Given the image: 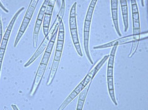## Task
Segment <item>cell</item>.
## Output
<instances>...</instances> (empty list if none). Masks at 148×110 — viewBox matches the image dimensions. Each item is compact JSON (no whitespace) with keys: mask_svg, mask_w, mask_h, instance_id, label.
Listing matches in <instances>:
<instances>
[{"mask_svg":"<svg viewBox=\"0 0 148 110\" xmlns=\"http://www.w3.org/2000/svg\"><path fill=\"white\" fill-rule=\"evenodd\" d=\"M131 1V8H132V21H133V41L132 48L130 49L129 57L131 58L135 54L137 49L139 45V43L141 38L140 33V17L139 12L138 6L137 5L136 0H130Z\"/></svg>","mask_w":148,"mask_h":110,"instance_id":"cell-1","label":"cell"},{"mask_svg":"<svg viewBox=\"0 0 148 110\" xmlns=\"http://www.w3.org/2000/svg\"><path fill=\"white\" fill-rule=\"evenodd\" d=\"M60 22H61V21H60ZM60 22L58 21V22L56 23V24L55 25V27H54V29H49L48 34L45 37V39H43V41L41 42V45L39 46V47L38 48V49L36 50V51L34 53V54L33 55V56L31 58V59H30L29 60L27 61V63L26 64L24 65V67H27V66H29V65H31L32 63L40 55L42 54V53L44 51V50L46 49L47 46H48L49 42L50 41V39H51L53 34H54V32L56 31V29H58V27H59V24H60Z\"/></svg>","mask_w":148,"mask_h":110,"instance_id":"cell-2","label":"cell"},{"mask_svg":"<svg viewBox=\"0 0 148 110\" xmlns=\"http://www.w3.org/2000/svg\"><path fill=\"white\" fill-rule=\"evenodd\" d=\"M49 0H45L44 1L42 6L39 12V14L37 20L36 22V24L34 27V30L33 33V46L34 48H36L37 45H38V37L40 31V29H41V25L44 20V17H45L46 10L47 7V5H48Z\"/></svg>","mask_w":148,"mask_h":110,"instance_id":"cell-3","label":"cell"},{"mask_svg":"<svg viewBox=\"0 0 148 110\" xmlns=\"http://www.w3.org/2000/svg\"><path fill=\"white\" fill-rule=\"evenodd\" d=\"M56 0H49L46 10V13L43 20V33L45 37L48 34L49 31V25L51 22L53 9L55 7Z\"/></svg>","mask_w":148,"mask_h":110,"instance_id":"cell-4","label":"cell"},{"mask_svg":"<svg viewBox=\"0 0 148 110\" xmlns=\"http://www.w3.org/2000/svg\"><path fill=\"white\" fill-rule=\"evenodd\" d=\"M23 10H24V7H22L21 9L18 10L16 12L15 15L13 16L12 20L10 21V22L8 27L6 30L5 35H4V36H3V38L2 39V42L1 44V46H0V51H3V52L4 51L5 52L6 46H7L8 39L10 38V34H11L13 27V25H14L16 20V18H17L18 15H20V13H21Z\"/></svg>","mask_w":148,"mask_h":110,"instance_id":"cell-5","label":"cell"},{"mask_svg":"<svg viewBox=\"0 0 148 110\" xmlns=\"http://www.w3.org/2000/svg\"><path fill=\"white\" fill-rule=\"evenodd\" d=\"M46 67H47L46 65L42 64V63H40L39 68L38 69V71H37V73H36V77H35L34 81V83H33L31 93H30L31 96H33L34 95L35 93L36 92V91L38 90L40 84H41L44 73H45L46 70Z\"/></svg>","mask_w":148,"mask_h":110,"instance_id":"cell-6","label":"cell"},{"mask_svg":"<svg viewBox=\"0 0 148 110\" xmlns=\"http://www.w3.org/2000/svg\"><path fill=\"white\" fill-rule=\"evenodd\" d=\"M62 51H55V56H54L53 62L52 66L51 68V71H50L48 82H47V85H51L52 84L54 79H55L57 70H58L60 59H61V58H62Z\"/></svg>","mask_w":148,"mask_h":110,"instance_id":"cell-7","label":"cell"},{"mask_svg":"<svg viewBox=\"0 0 148 110\" xmlns=\"http://www.w3.org/2000/svg\"><path fill=\"white\" fill-rule=\"evenodd\" d=\"M86 87V86L84 84V81H82L76 87L75 89L71 92V94L68 96V98L64 101V102L61 105V106H60V108L58 109V110H63L65 109L66 106H68L70 103L77 97V96L79 95L80 93L81 92V91Z\"/></svg>","mask_w":148,"mask_h":110,"instance_id":"cell-8","label":"cell"},{"mask_svg":"<svg viewBox=\"0 0 148 110\" xmlns=\"http://www.w3.org/2000/svg\"><path fill=\"white\" fill-rule=\"evenodd\" d=\"M91 22L85 20L84 27V46L85 52L89 61L91 64H93V61L92 58L90 57V55L89 49V33H90V27Z\"/></svg>","mask_w":148,"mask_h":110,"instance_id":"cell-9","label":"cell"},{"mask_svg":"<svg viewBox=\"0 0 148 110\" xmlns=\"http://www.w3.org/2000/svg\"><path fill=\"white\" fill-rule=\"evenodd\" d=\"M132 41H133V36L132 35L129 36L123 37V38H121L120 39L115 40V41H113L112 42L107 43V44H105L95 46V47H94V49H103V48L113 47V46H118L119 45L127 44V43H129Z\"/></svg>","mask_w":148,"mask_h":110,"instance_id":"cell-10","label":"cell"},{"mask_svg":"<svg viewBox=\"0 0 148 110\" xmlns=\"http://www.w3.org/2000/svg\"><path fill=\"white\" fill-rule=\"evenodd\" d=\"M111 9H112V16L114 26L117 34L121 36L119 25V17H118V0H111Z\"/></svg>","mask_w":148,"mask_h":110,"instance_id":"cell-11","label":"cell"},{"mask_svg":"<svg viewBox=\"0 0 148 110\" xmlns=\"http://www.w3.org/2000/svg\"><path fill=\"white\" fill-rule=\"evenodd\" d=\"M64 41H65V28H64L63 22L62 20L60 22L58 27V39H57L56 51H63Z\"/></svg>","mask_w":148,"mask_h":110,"instance_id":"cell-12","label":"cell"},{"mask_svg":"<svg viewBox=\"0 0 148 110\" xmlns=\"http://www.w3.org/2000/svg\"><path fill=\"white\" fill-rule=\"evenodd\" d=\"M122 9L123 21L124 24V31L127 32L129 29V17H128V5L127 0H120Z\"/></svg>","mask_w":148,"mask_h":110,"instance_id":"cell-13","label":"cell"},{"mask_svg":"<svg viewBox=\"0 0 148 110\" xmlns=\"http://www.w3.org/2000/svg\"><path fill=\"white\" fill-rule=\"evenodd\" d=\"M116 49L117 46H113L110 55L108 64L107 68V77H113L114 62H115V56L116 51Z\"/></svg>","mask_w":148,"mask_h":110,"instance_id":"cell-14","label":"cell"},{"mask_svg":"<svg viewBox=\"0 0 148 110\" xmlns=\"http://www.w3.org/2000/svg\"><path fill=\"white\" fill-rule=\"evenodd\" d=\"M90 84H91V82H90L89 84L87 85L86 87L82 90L81 92L79 94V99H78V102H77L76 110H82L83 109L84 105L86 99L87 97V93H88L89 89L90 88Z\"/></svg>","mask_w":148,"mask_h":110,"instance_id":"cell-15","label":"cell"},{"mask_svg":"<svg viewBox=\"0 0 148 110\" xmlns=\"http://www.w3.org/2000/svg\"><path fill=\"white\" fill-rule=\"evenodd\" d=\"M70 33H71L72 41L73 42V45L75 46L76 51L78 53L80 56L82 57L83 54L82 52L81 48H80L79 36H78V32H77V29H71L70 30Z\"/></svg>","mask_w":148,"mask_h":110,"instance_id":"cell-16","label":"cell"},{"mask_svg":"<svg viewBox=\"0 0 148 110\" xmlns=\"http://www.w3.org/2000/svg\"><path fill=\"white\" fill-rule=\"evenodd\" d=\"M76 6L77 3H74L72 5L70 12L69 17V26L70 30L71 29H77V18H76Z\"/></svg>","mask_w":148,"mask_h":110,"instance_id":"cell-17","label":"cell"},{"mask_svg":"<svg viewBox=\"0 0 148 110\" xmlns=\"http://www.w3.org/2000/svg\"><path fill=\"white\" fill-rule=\"evenodd\" d=\"M30 22H31V21L29 20L28 19L23 18V21L22 22V25L21 26V27H20V29L18 31L17 36H16V39L15 41L14 48L16 47V46H17L18 42L20 41V40H21L22 36L23 35L24 32H25V31L27 30V27L29 24Z\"/></svg>","mask_w":148,"mask_h":110,"instance_id":"cell-18","label":"cell"},{"mask_svg":"<svg viewBox=\"0 0 148 110\" xmlns=\"http://www.w3.org/2000/svg\"><path fill=\"white\" fill-rule=\"evenodd\" d=\"M107 82H108V92L110 94V96L111 99L113 102L116 106H118V103L115 98V89H114V81H113V77H107Z\"/></svg>","mask_w":148,"mask_h":110,"instance_id":"cell-19","label":"cell"},{"mask_svg":"<svg viewBox=\"0 0 148 110\" xmlns=\"http://www.w3.org/2000/svg\"><path fill=\"white\" fill-rule=\"evenodd\" d=\"M39 0H31V3H30L29 7L27 8V10L25 15L24 16V18L28 19L29 20L31 21L32 16L34 15V13L36 10V8L38 5Z\"/></svg>","mask_w":148,"mask_h":110,"instance_id":"cell-20","label":"cell"},{"mask_svg":"<svg viewBox=\"0 0 148 110\" xmlns=\"http://www.w3.org/2000/svg\"><path fill=\"white\" fill-rule=\"evenodd\" d=\"M97 1V0H91V1H90V3L89 6L88 8V10H87L85 20L91 22L94 10H95Z\"/></svg>","mask_w":148,"mask_h":110,"instance_id":"cell-21","label":"cell"},{"mask_svg":"<svg viewBox=\"0 0 148 110\" xmlns=\"http://www.w3.org/2000/svg\"><path fill=\"white\" fill-rule=\"evenodd\" d=\"M58 31V29L56 30V31L54 32V34H53L52 37L51 39H50V41L49 42V44L47 46V48L46 49V53H51L52 52V50L53 48V46L54 44H55V40L56 38V36H57V32Z\"/></svg>","mask_w":148,"mask_h":110,"instance_id":"cell-22","label":"cell"},{"mask_svg":"<svg viewBox=\"0 0 148 110\" xmlns=\"http://www.w3.org/2000/svg\"><path fill=\"white\" fill-rule=\"evenodd\" d=\"M51 53L45 52V54H44V55H43V57L42 58L41 63H42V64L48 65L49 58H50V56H51Z\"/></svg>","mask_w":148,"mask_h":110,"instance_id":"cell-23","label":"cell"},{"mask_svg":"<svg viewBox=\"0 0 148 110\" xmlns=\"http://www.w3.org/2000/svg\"><path fill=\"white\" fill-rule=\"evenodd\" d=\"M2 36H3V27H2V22L1 18V15H0V46L2 42Z\"/></svg>","mask_w":148,"mask_h":110,"instance_id":"cell-24","label":"cell"},{"mask_svg":"<svg viewBox=\"0 0 148 110\" xmlns=\"http://www.w3.org/2000/svg\"><path fill=\"white\" fill-rule=\"evenodd\" d=\"M5 53H4V52H1V51H0V74H1V70L2 62H3V58H4Z\"/></svg>","mask_w":148,"mask_h":110,"instance_id":"cell-25","label":"cell"},{"mask_svg":"<svg viewBox=\"0 0 148 110\" xmlns=\"http://www.w3.org/2000/svg\"><path fill=\"white\" fill-rule=\"evenodd\" d=\"M0 7H1V9L3 10L4 11V12H5L6 13H8V12H8V10L6 9V8L4 6H3V5L2 4V3H1V1H0Z\"/></svg>","mask_w":148,"mask_h":110,"instance_id":"cell-26","label":"cell"},{"mask_svg":"<svg viewBox=\"0 0 148 110\" xmlns=\"http://www.w3.org/2000/svg\"><path fill=\"white\" fill-rule=\"evenodd\" d=\"M11 106H12V108H13V110H19V109H18V108H17V106H16L15 105L12 104Z\"/></svg>","mask_w":148,"mask_h":110,"instance_id":"cell-27","label":"cell"},{"mask_svg":"<svg viewBox=\"0 0 148 110\" xmlns=\"http://www.w3.org/2000/svg\"><path fill=\"white\" fill-rule=\"evenodd\" d=\"M141 5L143 6H144V0H141Z\"/></svg>","mask_w":148,"mask_h":110,"instance_id":"cell-28","label":"cell"},{"mask_svg":"<svg viewBox=\"0 0 148 110\" xmlns=\"http://www.w3.org/2000/svg\"><path fill=\"white\" fill-rule=\"evenodd\" d=\"M3 110H7V109H6V108H4V109H3Z\"/></svg>","mask_w":148,"mask_h":110,"instance_id":"cell-29","label":"cell"}]
</instances>
